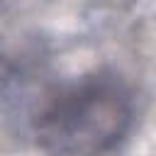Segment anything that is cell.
I'll list each match as a JSON object with an SVG mask.
<instances>
[{
  "mask_svg": "<svg viewBox=\"0 0 156 156\" xmlns=\"http://www.w3.org/2000/svg\"><path fill=\"white\" fill-rule=\"evenodd\" d=\"M134 93L110 68L46 90L29 117L37 146L51 156H107L132 132Z\"/></svg>",
  "mask_w": 156,
  "mask_h": 156,
  "instance_id": "cell-1",
  "label": "cell"
}]
</instances>
